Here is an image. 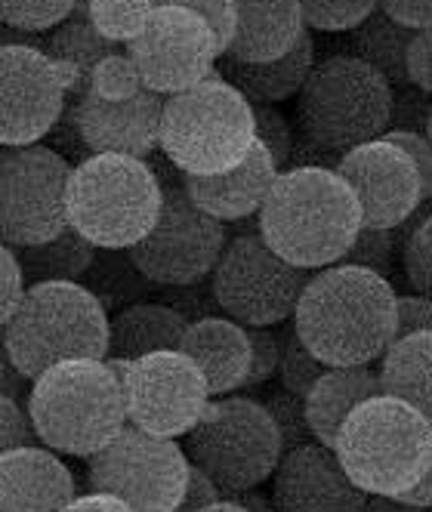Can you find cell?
<instances>
[{"instance_id":"1","label":"cell","mask_w":432,"mask_h":512,"mask_svg":"<svg viewBox=\"0 0 432 512\" xmlns=\"http://www.w3.org/2000/svg\"><path fill=\"white\" fill-rule=\"evenodd\" d=\"M291 318L321 364L358 368L377 361L395 337V290L371 269L334 263L309 272Z\"/></svg>"},{"instance_id":"2","label":"cell","mask_w":432,"mask_h":512,"mask_svg":"<svg viewBox=\"0 0 432 512\" xmlns=\"http://www.w3.org/2000/svg\"><path fill=\"white\" fill-rule=\"evenodd\" d=\"M362 213L346 182L321 164L278 170L257 210V235L284 263L315 272L343 263Z\"/></svg>"},{"instance_id":"3","label":"cell","mask_w":432,"mask_h":512,"mask_svg":"<svg viewBox=\"0 0 432 512\" xmlns=\"http://www.w3.org/2000/svg\"><path fill=\"white\" fill-rule=\"evenodd\" d=\"M25 411L38 445L81 460L127 426L121 383L102 358L50 364L28 383Z\"/></svg>"},{"instance_id":"4","label":"cell","mask_w":432,"mask_h":512,"mask_svg":"<svg viewBox=\"0 0 432 512\" xmlns=\"http://www.w3.org/2000/svg\"><path fill=\"white\" fill-rule=\"evenodd\" d=\"M331 451L355 488L395 497L432 472V417L399 398L374 395L349 411Z\"/></svg>"},{"instance_id":"5","label":"cell","mask_w":432,"mask_h":512,"mask_svg":"<svg viewBox=\"0 0 432 512\" xmlns=\"http://www.w3.org/2000/svg\"><path fill=\"white\" fill-rule=\"evenodd\" d=\"M161 210V179L142 158L90 155L71 167L68 229L96 250H127L146 238Z\"/></svg>"},{"instance_id":"6","label":"cell","mask_w":432,"mask_h":512,"mask_svg":"<svg viewBox=\"0 0 432 512\" xmlns=\"http://www.w3.org/2000/svg\"><path fill=\"white\" fill-rule=\"evenodd\" d=\"M254 145V105L220 71L195 87L164 96L158 149L183 176L226 173Z\"/></svg>"},{"instance_id":"7","label":"cell","mask_w":432,"mask_h":512,"mask_svg":"<svg viewBox=\"0 0 432 512\" xmlns=\"http://www.w3.org/2000/svg\"><path fill=\"white\" fill-rule=\"evenodd\" d=\"M0 334L16 371L31 383L56 361L105 358L108 312L78 281H44L22 290Z\"/></svg>"},{"instance_id":"8","label":"cell","mask_w":432,"mask_h":512,"mask_svg":"<svg viewBox=\"0 0 432 512\" xmlns=\"http://www.w3.org/2000/svg\"><path fill=\"white\" fill-rule=\"evenodd\" d=\"M395 112L392 84L358 56H331L312 65L300 87V121L324 152H349L380 139Z\"/></svg>"},{"instance_id":"9","label":"cell","mask_w":432,"mask_h":512,"mask_svg":"<svg viewBox=\"0 0 432 512\" xmlns=\"http://www.w3.org/2000/svg\"><path fill=\"white\" fill-rule=\"evenodd\" d=\"M183 438L189 463L201 469L223 497L254 491L281 460L278 429L269 411L263 401L247 395L210 398Z\"/></svg>"},{"instance_id":"10","label":"cell","mask_w":432,"mask_h":512,"mask_svg":"<svg viewBox=\"0 0 432 512\" xmlns=\"http://www.w3.org/2000/svg\"><path fill=\"white\" fill-rule=\"evenodd\" d=\"M210 278V300L241 327H275L294 315L309 281L306 269L284 263L254 232L226 241Z\"/></svg>"},{"instance_id":"11","label":"cell","mask_w":432,"mask_h":512,"mask_svg":"<svg viewBox=\"0 0 432 512\" xmlns=\"http://www.w3.org/2000/svg\"><path fill=\"white\" fill-rule=\"evenodd\" d=\"M186 479L189 457L183 445L130 423L87 457L90 491L118 497L133 512H173L186 491Z\"/></svg>"},{"instance_id":"12","label":"cell","mask_w":432,"mask_h":512,"mask_svg":"<svg viewBox=\"0 0 432 512\" xmlns=\"http://www.w3.org/2000/svg\"><path fill=\"white\" fill-rule=\"evenodd\" d=\"M226 247V226L198 210L183 182H161V210L146 238L127 247V260L161 287L207 281Z\"/></svg>"},{"instance_id":"13","label":"cell","mask_w":432,"mask_h":512,"mask_svg":"<svg viewBox=\"0 0 432 512\" xmlns=\"http://www.w3.org/2000/svg\"><path fill=\"white\" fill-rule=\"evenodd\" d=\"M68 176V161L47 145L0 149V244L31 247L65 232Z\"/></svg>"},{"instance_id":"14","label":"cell","mask_w":432,"mask_h":512,"mask_svg":"<svg viewBox=\"0 0 432 512\" xmlns=\"http://www.w3.org/2000/svg\"><path fill=\"white\" fill-rule=\"evenodd\" d=\"M105 364L121 383L127 423L149 435L183 438L210 401L201 371L179 349Z\"/></svg>"},{"instance_id":"15","label":"cell","mask_w":432,"mask_h":512,"mask_svg":"<svg viewBox=\"0 0 432 512\" xmlns=\"http://www.w3.org/2000/svg\"><path fill=\"white\" fill-rule=\"evenodd\" d=\"M139 81L158 96L195 87L216 71V44L210 28L183 7H155L142 31L127 44Z\"/></svg>"},{"instance_id":"16","label":"cell","mask_w":432,"mask_h":512,"mask_svg":"<svg viewBox=\"0 0 432 512\" xmlns=\"http://www.w3.org/2000/svg\"><path fill=\"white\" fill-rule=\"evenodd\" d=\"M334 173L355 195L362 226L368 229H402L432 192L423 186L417 164L386 139L343 152Z\"/></svg>"},{"instance_id":"17","label":"cell","mask_w":432,"mask_h":512,"mask_svg":"<svg viewBox=\"0 0 432 512\" xmlns=\"http://www.w3.org/2000/svg\"><path fill=\"white\" fill-rule=\"evenodd\" d=\"M65 90L44 50L0 44V145H38L62 118Z\"/></svg>"},{"instance_id":"18","label":"cell","mask_w":432,"mask_h":512,"mask_svg":"<svg viewBox=\"0 0 432 512\" xmlns=\"http://www.w3.org/2000/svg\"><path fill=\"white\" fill-rule=\"evenodd\" d=\"M269 479L275 512H362L368 500L349 482L337 454L321 442L281 454Z\"/></svg>"},{"instance_id":"19","label":"cell","mask_w":432,"mask_h":512,"mask_svg":"<svg viewBox=\"0 0 432 512\" xmlns=\"http://www.w3.org/2000/svg\"><path fill=\"white\" fill-rule=\"evenodd\" d=\"M161 105L164 96L146 87L121 102H105L84 93L75 108V127L93 155H124L146 161L158 149Z\"/></svg>"},{"instance_id":"20","label":"cell","mask_w":432,"mask_h":512,"mask_svg":"<svg viewBox=\"0 0 432 512\" xmlns=\"http://www.w3.org/2000/svg\"><path fill=\"white\" fill-rule=\"evenodd\" d=\"M78 497L75 475L44 445L0 454V512H59Z\"/></svg>"},{"instance_id":"21","label":"cell","mask_w":432,"mask_h":512,"mask_svg":"<svg viewBox=\"0 0 432 512\" xmlns=\"http://www.w3.org/2000/svg\"><path fill=\"white\" fill-rule=\"evenodd\" d=\"M278 176V167L272 164L269 152L254 139L250 152L241 158L226 173H213V176H186L183 179V192L189 201L213 216L216 223H241V219L257 216L263 207L272 179Z\"/></svg>"},{"instance_id":"22","label":"cell","mask_w":432,"mask_h":512,"mask_svg":"<svg viewBox=\"0 0 432 512\" xmlns=\"http://www.w3.org/2000/svg\"><path fill=\"white\" fill-rule=\"evenodd\" d=\"M179 352L201 371L210 398L232 395L244 386L250 368V340L247 327L238 321L226 315H204L189 321L183 340H179Z\"/></svg>"},{"instance_id":"23","label":"cell","mask_w":432,"mask_h":512,"mask_svg":"<svg viewBox=\"0 0 432 512\" xmlns=\"http://www.w3.org/2000/svg\"><path fill=\"white\" fill-rule=\"evenodd\" d=\"M235 31L226 47V59L269 62L291 50L303 34V13L297 0H232Z\"/></svg>"},{"instance_id":"24","label":"cell","mask_w":432,"mask_h":512,"mask_svg":"<svg viewBox=\"0 0 432 512\" xmlns=\"http://www.w3.org/2000/svg\"><path fill=\"white\" fill-rule=\"evenodd\" d=\"M189 318L164 303H130L108 318L105 361H133L139 355L179 349Z\"/></svg>"},{"instance_id":"25","label":"cell","mask_w":432,"mask_h":512,"mask_svg":"<svg viewBox=\"0 0 432 512\" xmlns=\"http://www.w3.org/2000/svg\"><path fill=\"white\" fill-rule=\"evenodd\" d=\"M374 395H383V392H380L377 371L371 364H358V368H328L303 395L306 423L312 429V438L331 448L349 411Z\"/></svg>"},{"instance_id":"26","label":"cell","mask_w":432,"mask_h":512,"mask_svg":"<svg viewBox=\"0 0 432 512\" xmlns=\"http://www.w3.org/2000/svg\"><path fill=\"white\" fill-rule=\"evenodd\" d=\"M223 59V78L250 102V105H272L300 93L303 81L315 65V41L306 31L303 38L278 59L269 62H235Z\"/></svg>"},{"instance_id":"27","label":"cell","mask_w":432,"mask_h":512,"mask_svg":"<svg viewBox=\"0 0 432 512\" xmlns=\"http://www.w3.org/2000/svg\"><path fill=\"white\" fill-rule=\"evenodd\" d=\"M380 361L377 383L380 392L399 398L405 405L417 408L420 414L432 417V392H429V364H432V331L395 337Z\"/></svg>"},{"instance_id":"28","label":"cell","mask_w":432,"mask_h":512,"mask_svg":"<svg viewBox=\"0 0 432 512\" xmlns=\"http://www.w3.org/2000/svg\"><path fill=\"white\" fill-rule=\"evenodd\" d=\"M115 50L118 47L102 41L87 19H65L47 41V59L53 62L65 96H84L96 62Z\"/></svg>"},{"instance_id":"29","label":"cell","mask_w":432,"mask_h":512,"mask_svg":"<svg viewBox=\"0 0 432 512\" xmlns=\"http://www.w3.org/2000/svg\"><path fill=\"white\" fill-rule=\"evenodd\" d=\"M13 253H16L25 287H31L44 281H81L93 263L96 247L87 244L78 232L65 229L44 244L13 247Z\"/></svg>"},{"instance_id":"30","label":"cell","mask_w":432,"mask_h":512,"mask_svg":"<svg viewBox=\"0 0 432 512\" xmlns=\"http://www.w3.org/2000/svg\"><path fill=\"white\" fill-rule=\"evenodd\" d=\"M411 31L414 28H405L399 22H392L386 13L374 10L362 25L352 28L358 59L368 62L374 71H380L389 84H408L402 59H405V47H408Z\"/></svg>"},{"instance_id":"31","label":"cell","mask_w":432,"mask_h":512,"mask_svg":"<svg viewBox=\"0 0 432 512\" xmlns=\"http://www.w3.org/2000/svg\"><path fill=\"white\" fill-rule=\"evenodd\" d=\"M78 284L90 290L105 312L136 303L152 287V281L127 260V250H96L90 269Z\"/></svg>"},{"instance_id":"32","label":"cell","mask_w":432,"mask_h":512,"mask_svg":"<svg viewBox=\"0 0 432 512\" xmlns=\"http://www.w3.org/2000/svg\"><path fill=\"white\" fill-rule=\"evenodd\" d=\"M155 10V0H90L87 22L102 41L112 47H127L146 25L149 13Z\"/></svg>"},{"instance_id":"33","label":"cell","mask_w":432,"mask_h":512,"mask_svg":"<svg viewBox=\"0 0 432 512\" xmlns=\"http://www.w3.org/2000/svg\"><path fill=\"white\" fill-rule=\"evenodd\" d=\"M278 377H281V389L291 395H306L312 389V383L328 371V364H321L297 337L294 327H284L278 334Z\"/></svg>"},{"instance_id":"34","label":"cell","mask_w":432,"mask_h":512,"mask_svg":"<svg viewBox=\"0 0 432 512\" xmlns=\"http://www.w3.org/2000/svg\"><path fill=\"white\" fill-rule=\"evenodd\" d=\"M306 31H352L362 25L374 10L377 0H297Z\"/></svg>"},{"instance_id":"35","label":"cell","mask_w":432,"mask_h":512,"mask_svg":"<svg viewBox=\"0 0 432 512\" xmlns=\"http://www.w3.org/2000/svg\"><path fill=\"white\" fill-rule=\"evenodd\" d=\"M139 90H142L139 71H136L133 59L127 53H121V50L99 59L96 68H93V75H90V84H87V93L96 96V99H105V102L130 99Z\"/></svg>"},{"instance_id":"36","label":"cell","mask_w":432,"mask_h":512,"mask_svg":"<svg viewBox=\"0 0 432 512\" xmlns=\"http://www.w3.org/2000/svg\"><path fill=\"white\" fill-rule=\"evenodd\" d=\"M75 13V0H0V22L19 31H47Z\"/></svg>"},{"instance_id":"37","label":"cell","mask_w":432,"mask_h":512,"mask_svg":"<svg viewBox=\"0 0 432 512\" xmlns=\"http://www.w3.org/2000/svg\"><path fill=\"white\" fill-rule=\"evenodd\" d=\"M263 408L269 411L275 429H278V442H281V454L287 451H294L306 442H315L312 438V429L306 423V408H303V398L300 395H291V392H272L266 401H263Z\"/></svg>"},{"instance_id":"38","label":"cell","mask_w":432,"mask_h":512,"mask_svg":"<svg viewBox=\"0 0 432 512\" xmlns=\"http://www.w3.org/2000/svg\"><path fill=\"white\" fill-rule=\"evenodd\" d=\"M402 266H405V275H408V281L417 294L429 297V287H432V219L423 207H420V219L408 229V235L402 241Z\"/></svg>"},{"instance_id":"39","label":"cell","mask_w":432,"mask_h":512,"mask_svg":"<svg viewBox=\"0 0 432 512\" xmlns=\"http://www.w3.org/2000/svg\"><path fill=\"white\" fill-rule=\"evenodd\" d=\"M395 244H399V229H368V226H362L352 241V247L346 250L343 263L362 266V269H371V272L389 278Z\"/></svg>"},{"instance_id":"40","label":"cell","mask_w":432,"mask_h":512,"mask_svg":"<svg viewBox=\"0 0 432 512\" xmlns=\"http://www.w3.org/2000/svg\"><path fill=\"white\" fill-rule=\"evenodd\" d=\"M254 139L269 152L272 164L281 170L294 158V127L278 108L272 105H254Z\"/></svg>"},{"instance_id":"41","label":"cell","mask_w":432,"mask_h":512,"mask_svg":"<svg viewBox=\"0 0 432 512\" xmlns=\"http://www.w3.org/2000/svg\"><path fill=\"white\" fill-rule=\"evenodd\" d=\"M155 7H183L195 13L213 34L216 53H226L235 31V4L232 0H155Z\"/></svg>"},{"instance_id":"42","label":"cell","mask_w":432,"mask_h":512,"mask_svg":"<svg viewBox=\"0 0 432 512\" xmlns=\"http://www.w3.org/2000/svg\"><path fill=\"white\" fill-rule=\"evenodd\" d=\"M247 340H250V368L241 389H257L278 368V334L272 327H247Z\"/></svg>"},{"instance_id":"43","label":"cell","mask_w":432,"mask_h":512,"mask_svg":"<svg viewBox=\"0 0 432 512\" xmlns=\"http://www.w3.org/2000/svg\"><path fill=\"white\" fill-rule=\"evenodd\" d=\"M402 68H405L408 84H414L423 93L432 90V28H414L411 31Z\"/></svg>"},{"instance_id":"44","label":"cell","mask_w":432,"mask_h":512,"mask_svg":"<svg viewBox=\"0 0 432 512\" xmlns=\"http://www.w3.org/2000/svg\"><path fill=\"white\" fill-rule=\"evenodd\" d=\"M22 445H38L28 411L22 401H16L10 395H0V454L22 448Z\"/></svg>"},{"instance_id":"45","label":"cell","mask_w":432,"mask_h":512,"mask_svg":"<svg viewBox=\"0 0 432 512\" xmlns=\"http://www.w3.org/2000/svg\"><path fill=\"white\" fill-rule=\"evenodd\" d=\"M432 331V303L426 294H395V337L429 334ZM392 337V340H395Z\"/></svg>"},{"instance_id":"46","label":"cell","mask_w":432,"mask_h":512,"mask_svg":"<svg viewBox=\"0 0 432 512\" xmlns=\"http://www.w3.org/2000/svg\"><path fill=\"white\" fill-rule=\"evenodd\" d=\"M380 139H386V142H392V145H399V149L417 164L423 186L432 189V149H429V139H426L423 133L405 130V127H389Z\"/></svg>"},{"instance_id":"47","label":"cell","mask_w":432,"mask_h":512,"mask_svg":"<svg viewBox=\"0 0 432 512\" xmlns=\"http://www.w3.org/2000/svg\"><path fill=\"white\" fill-rule=\"evenodd\" d=\"M22 290H25V281H22V272L16 263V253H13V247L0 244V327L7 324V318L19 306Z\"/></svg>"},{"instance_id":"48","label":"cell","mask_w":432,"mask_h":512,"mask_svg":"<svg viewBox=\"0 0 432 512\" xmlns=\"http://www.w3.org/2000/svg\"><path fill=\"white\" fill-rule=\"evenodd\" d=\"M216 500H223L220 488H216L201 469H195V466L189 463L186 491H183V497H179V503H176L173 512H198V509H204V506H210V503H216Z\"/></svg>"},{"instance_id":"49","label":"cell","mask_w":432,"mask_h":512,"mask_svg":"<svg viewBox=\"0 0 432 512\" xmlns=\"http://www.w3.org/2000/svg\"><path fill=\"white\" fill-rule=\"evenodd\" d=\"M377 10L405 28H429L432 0H377Z\"/></svg>"},{"instance_id":"50","label":"cell","mask_w":432,"mask_h":512,"mask_svg":"<svg viewBox=\"0 0 432 512\" xmlns=\"http://www.w3.org/2000/svg\"><path fill=\"white\" fill-rule=\"evenodd\" d=\"M0 395H10V398L22 401V405L28 395V380L16 371V364L4 346V334H0Z\"/></svg>"},{"instance_id":"51","label":"cell","mask_w":432,"mask_h":512,"mask_svg":"<svg viewBox=\"0 0 432 512\" xmlns=\"http://www.w3.org/2000/svg\"><path fill=\"white\" fill-rule=\"evenodd\" d=\"M59 512H133V509L124 506L118 497H108V494L90 491V494L75 497L68 506H62Z\"/></svg>"},{"instance_id":"52","label":"cell","mask_w":432,"mask_h":512,"mask_svg":"<svg viewBox=\"0 0 432 512\" xmlns=\"http://www.w3.org/2000/svg\"><path fill=\"white\" fill-rule=\"evenodd\" d=\"M402 503H411V506H420V509H429L432 506V472H426V475H420V479L411 485V488H405L402 494H395Z\"/></svg>"},{"instance_id":"53","label":"cell","mask_w":432,"mask_h":512,"mask_svg":"<svg viewBox=\"0 0 432 512\" xmlns=\"http://www.w3.org/2000/svg\"><path fill=\"white\" fill-rule=\"evenodd\" d=\"M362 512H429V509L402 503L399 497H380V494H371V497L365 500V509H362Z\"/></svg>"},{"instance_id":"54","label":"cell","mask_w":432,"mask_h":512,"mask_svg":"<svg viewBox=\"0 0 432 512\" xmlns=\"http://www.w3.org/2000/svg\"><path fill=\"white\" fill-rule=\"evenodd\" d=\"M229 500L241 503L247 512H275L272 500H269V497H263V494H257V488H254V491H241V494H232Z\"/></svg>"},{"instance_id":"55","label":"cell","mask_w":432,"mask_h":512,"mask_svg":"<svg viewBox=\"0 0 432 512\" xmlns=\"http://www.w3.org/2000/svg\"><path fill=\"white\" fill-rule=\"evenodd\" d=\"M198 512H247V509H244L241 503L223 497V500H216V503H210V506H204V509H198Z\"/></svg>"},{"instance_id":"56","label":"cell","mask_w":432,"mask_h":512,"mask_svg":"<svg viewBox=\"0 0 432 512\" xmlns=\"http://www.w3.org/2000/svg\"><path fill=\"white\" fill-rule=\"evenodd\" d=\"M87 4H90V0H75V13H71V19H84L87 16Z\"/></svg>"}]
</instances>
